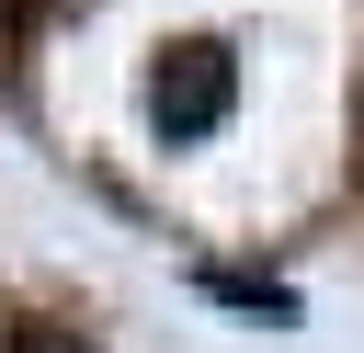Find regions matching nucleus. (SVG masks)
I'll list each match as a JSON object with an SVG mask.
<instances>
[{"mask_svg": "<svg viewBox=\"0 0 364 353\" xmlns=\"http://www.w3.org/2000/svg\"><path fill=\"white\" fill-rule=\"evenodd\" d=\"M216 296H228V307H262V319H284V307H296V296H284V285H262V273H216Z\"/></svg>", "mask_w": 364, "mask_h": 353, "instance_id": "f03ea898", "label": "nucleus"}, {"mask_svg": "<svg viewBox=\"0 0 364 353\" xmlns=\"http://www.w3.org/2000/svg\"><path fill=\"white\" fill-rule=\"evenodd\" d=\"M228 102H239V68H228V46H216V34L159 46V68H148V114H159V137H216V125H228Z\"/></svg>", "mask_w": 364, "mask_h": 353, "instance_id": "f257e3e1", "label": "nucleus"}, {"mask_svg": "<svg viewBox=\"0 0 364 353\" xmlns=\"http://www.w3.org/2000/svg\"><path fill=\"white\" fill-rule=\"evenodd\" d=\"M11 353H80V342H57V330H34V342H11Z\"/></svg>", "mask_w": 364, "mask_h": 353, "instance_id": "7ed1b4c3", "label": "nucleus"}]
</instances>
